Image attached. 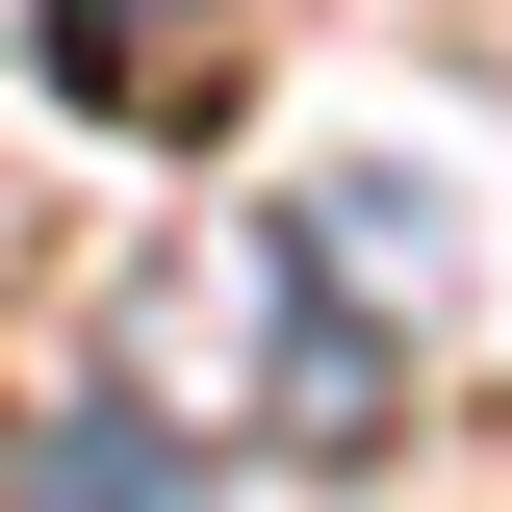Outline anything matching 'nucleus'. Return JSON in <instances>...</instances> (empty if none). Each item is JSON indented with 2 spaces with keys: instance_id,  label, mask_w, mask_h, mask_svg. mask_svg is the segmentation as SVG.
Listing matches in <instances>:
<instances>
[{
  "instance_id": "nucleus-1",
  "label": "nucleus",
  "mask_w": 512,
  "mask_h": 512,
  "mask_svg": "<svg viewBox=\"0 0 512 512\" xmlns=\"http://www.w3.org/2000/svg\"><path fill=\"white\" fill-rule=\"evenodd\" d=\"M26 26H52V77H77V103H180V77L231 52V0H26Z\"/></svg>"
},
{
  "instance_id": "nucleus-2",
  "label": "nucleus",
  "mask_w": 512,
  "mask_h": 512,
  "mask_svg": "<svg viewBox=\"0 0 512 512\" xmlns=\"http://www.w3.org/2000/svg\"><path fill=\"white\" fill-rule=\"evenodd\" d=\"M26 512H180V487H154V436L77 410V436H26Z\"/></svg>"
}]
</instances>
